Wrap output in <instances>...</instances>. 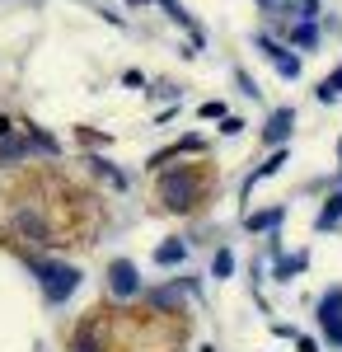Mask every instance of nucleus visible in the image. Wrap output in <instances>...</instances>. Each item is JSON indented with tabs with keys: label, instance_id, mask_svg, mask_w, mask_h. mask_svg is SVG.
Returning <instances> with one entry per match:
<instances>
[{
	"label": "nucleus",
	"instance_id": "obj_1",
	"mask_svg": "<svg viewBox=\"0 0 342 352\" xmlns=\"http://www.w3.org/2000/svg\"><path fill=\"white\" fill-rule=\"evenodd\" d=\"M202 188H207L202 164H183V169L159 174V197H164V207H169V212H187V207H197Z\"/></svg>",
	"mask_w": 342,
	"mask_h": 352
},
{
	"label": "nucleus",
	"instance_id": "obj_2",
	"mask_svg": "<svg viewBox=\"0 0 342 352\" xmlns=\"http://www.w3.org/2000/svg\"><path fill=\"white\" fill-rule=\"evenodd\" d=\"M38 282H43V296L52 300V305H61L66 296H76L80 272L66 268V263H38Z\"/></svg>",
	"mask_w": 342,
	"mask_h": 352
},
{
	"label": "nucleus",
	"instance_id": "obj_3",
	"mask_svg": "<svg viewBox=\"0 0 342 352\" xmlns=\"http://www.w3.org/2000/svg\"><path fill=\"white\" fill-rule=\"evenodd\" d=\"M319 329H323L328 343L342 348V287L338 292H323V300H319Z\"/></svg>",
	"mask_w": 342,
	"mask_h": 352
},
{
	"label": "nucleus",
	"instance_id": "obj_4",
	"mask_svg": "<svg viewBox=\"0 0 342 352\" xmlns=\"http://www.w3.org/2000/svg\"><path fill=\"white\" fill-rule=\"evenodd\" d=\"M258 52L277 66V76L282 80H300V52H286L282 43H272V38H258Z\"/></svg>",
	"mask_w": 342,
	"mask_h": 352
},
{
	"label": "nucleus",
	"instance_id": "obj_5",
	"mask_svg": "<svg viewBox=\"0 0 342 352\" xmlns=\"http://www.w3.org/2000/svg\"><path fill=\"white\" fill-rule=\"evenodd\" d=\"M108 292H113V296H136V292H141V272H136L132 258H113V268H108Z\"/></svg>",
	"mask_w": 342,
	"mask_h": 352
},
{
	"label": "nucleus",
	"instance_id": "obj_6",
	"mask_svg": "<svg viewBox=\"0 0 342 352\" xmlns=\"http://www.w3.org/2000/svg\"><path fill=\"white\" fill-rule=\"evenodd\" d=\"M290 127H295V109H272L263 122V146H282L290 136Z\"/></svg>",
	"mask_w": 342,
	"mask_h": 352
},
{
	"label": "nucleus",
	"instance_id": "obj_7",
	"mask_svg": "<svg viewBox=\"0 0 342 352\" xmlns=\"http://www.w3.org/2000/svg\"><path fill=\"white\" fill-rule=\"evenodd\" d=\"M187 151H202V136H183V141H174V146H164L159 155H150V169H164L169 160H179Z\"/></svg>",
	"mask_w": 342,
	"mask_h": 352
},
{
	"label": "nucleus",
	"instance_id": "obj_8",
	"mask_svg": "<svg viewBox=\"0 0 342 352\" xmlns=\"http://www.w3.org/2000/svg\"><path fill=\"white\" fill-rule=\"evenodd\" d=\"M183 258H187V240H164L155 249V263H159V268H179Z\"/></svg>",
	"mask_w": 342,
	"mask_h": 352
},
{
	"label": "nucleus",
	"instance_id": "obj_9",
	"mask_svg": "<svg viewBox=\"0 0 342 352\" xmlns=\"http://www.w3.org/2000/svg\"><path fill=\"white\" fill-rule=\"evenodd\" d=\"M159 5L169 10V19H174V24H183L187 33H192V43H202V28L192 24V14H187V10H183V5H179V0H159Z\"/></svg>",
	"mask_w": 342,
	"mask_h": 352
},
{
	"label": "nucleus",
	"instance_id": "obj_10",
	"mask_svg": "<svg viewBox=\"0 0 342 352\" xmlns=\"http://www.w3.org/2000/svg\"><path fill=\"white\" fill-rule=\"evenodd\" d=\"M305 263H310V254H286V258H277V277L290 282L295 272H305Z\"/></svg>",
	"mask_w": 342,
	"mask_h": 352
},
{
	"label": "nucleus",
	"instance_id": "obj_11",
	"mask_svg": "<svg viewBox=\"0 0 342 352\" xmlns=\"http://www.w3.org/2000/svg\"><path fill=\"white\" fill-rule=\"evenodd\" d=\"M338 221H342V192H338V197H328V202H323V212H319V230H333Z\"/></svg>",
	"mask_w": 342,
	"mask_h": 352
},
{
	"label": "nucleus",
	"instance_id": "obj_12",
	"mask_svg": "<svg viewBox=\"0 0 342 352\" xmlns=\"http://www.w3.org/2000/svg\"><path fill=\"white\" fill-rule=\"evenodd\" d=\"M282 226V207H272V212H253L249 217V230H277Z\"/></svg>",
	"mask_w": 342,
	"mask_h": 352
},
{
	"label": "nucleus",
	"instance_id": "obj_13",
	"mask_svg": "<svg viewBox=\"0 0 342 352\" xmlns=\"http://www.w3.org/2000/svg\"><path fill=\"white\" fill-rule=\"evenodd\" d=\"M338 94H342V66L333 71V76H323V85H319V99H323V104H333Z\"/></svg>",
	"mask_w": 342,
	"mask_h": 352
},
{
	"label": "nucleus",
	"instance_id": "obj_14",
	"mask_svg": "<svg viewBox=\"0 0 342 352\" xmlns=\"http://www.w3.org/2000/svg\"><path fill=\"white\" fill-rule=\"evenodd\" d=\"M282 164H286V146H277V151H272V155L258 164V174H253V179H267V174H277Z\"/></svg>",
	"mask_w": 342,
	"mask_h": 352
},
{
	"label": "nucleus",
	"instance_id": "obj_15",
	"mask_svg": "<svg viewBox=\"0 0 342 352\" xmlns=\"http://www.w3.org/2000/svg\"><path fill=\"white\" fill-rule=\"evenodd\" d=\"M230 272H235V254H230V249H220V254L211 258V277H230Z\"/></svg>",
	"mask_w": 342,
	"mask_h": 352
},
{
	"label": "nucleus",
	"instance_id": "obj_16",
	"mask_svg": "<svg viewBox=\"0 0 342 352\" xmlns=\"http://www.w3.org/2000/svg\"><path fill=\"white\" fill-rule=\"evenodd\" d=\"M315 43H319V28H315V19L295 24V47H315Z\"/></svg>",
	"mask_w": 342,
	"mask_h": 352
},
{
	"label": "nucleus",
	"instance_id": "obj_17",
	"mask_svg": "<svg viewBox=\"0 0 342 352\" xmlns=\"http://www.w3.org/2000/svg\"><path fill=\"white\" fill-rule=\"evenodd\" d=\"M290 14H300V19H315V14H319V0H295V5H290Z\"/></svg>",
	"mask_w": 342,
	"mask_h": 352
},
{
	"label": "nucleus",
	"instance_id": "obj_18",
	"mask_svg": "<svg viewBox=\"0 0 342 352\" xmlns=\"http://www.w3.org/2000/svg\"><path fill=\"white\" fill-rule=\"evenodd\" d=\"M202 118H216V122H220V118H230V113H225L220 99H211V104H202Z\"/></svg>",
	"mask_w": 342,
	"mask_h": 352
},
{
	"label": "nucleus",
	"instance_id": "obj_19",
	"mask_svg": "<svg viewBox=\"0 0 342 352\" xmlns=\"http://www.w3.org/2000/svg\"><path fill=\"white\" fill-rule=\"evenodd\" d=\"M220 132H225V136H235V132H244V122H239L235 113H230V118H220Z\"/></svg>",
	"mask_w": 342,
	"mask_h": 352
},
{
	"label": "nucleus",
	"instance_id": "obj_20",
	"mask_svg": "<svg viewBox=\"0 0 342 352\" xmlns=\"http://www.w3.org/2000/svg\"><path fill=\"white\" fill-rule=\"evenodd\" d=\"M295 352H319L315 338H295Z\"/></svg>",
	"mask_w": 342,
	"mask_h": 352
},
{
	"label": "nucleus",
	"instance_id": "obj_21",
	"mask_svg": "<svg viewBox=\"0 0 342 352\" xmlns=\"http://www.w3.org/2000/svg\"><path fill=\"white\" fill-rule=\"evenodd\" d=\"M258 5H277V0H258Z\"/></svg>",
	"mask_w": 342,
	"mask_h": 352
},
{
	"label": "nucleus",
	"instance_id": "obj_22",
	"mask_svg": "<svg viewBox=\"0 0 342 352\" xmlns=\"http://www.w3.org/2000/svg\"><path fill=\"white\" fill-rule=\"evenodd\" d=\"M132 5H136V0H132Z\"/></svg>",
	"mask_w": 342,
	"mask_h": 352
}]
</instances>
